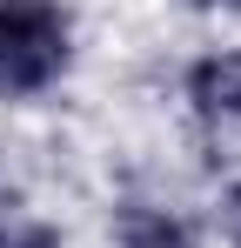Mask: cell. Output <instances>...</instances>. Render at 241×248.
<instances>
[{"mask_svg": "<svg viewBox=\"0 0 241 248\" xmlns=\"http://www.w3.org/2000/svg\"><path fill=\"white\" fill-rule=\"evenodd\" d=\"M74 67V20L60 0H0V94L34 101Z\"/></svg>", "mask_w": 241, "mask_h": 248, "instance_id": "1", "label": "cell"}, {"mask_svg": "<svg viewBox=\"0 0 241 248\" xmlns=\"http://www.w3.org/2000/svg\"><path fill=\"white\" fill-rule=\"evenodd\" d=\"M114 242L120 248H201L195 221L161 202H120L114 208Z\"/></svg>", "mask_w": 241, "mask_h": 248, "instance_id": "2", "label": "cell"}, {"mask_svg": "<svg viewBox=\"0 0 241 248\" xmlns=\"http://www.w3.org/2000/svg\"><path fill=\"white\" fill-rule=\"evenodd\" d=\"M188 101L214 121H241V54H201L188 67Z\"/></svg>", "mask_w": 241, "mask_h": 248, "instance_id": "3", "label": "cell"}, {"mask_svg": "<svg viewBox=\"0 0 241 248\" xmlns=\"http://www.w3.org/2000/svg\"><path fill=\"white\" fill-rule=\"evenodd\" d=\"M0 248H67V242H60V228H54V221L27 215V202L0 195Z\"/></svg>", "mask_w": 241, "mask_h": 248, "instance_id": "4", "label": "cell"}, {"mask_svg": "<svg viewBox=\"0 0 241 248\" xmlns=\"http://www.w3.org/2000/svg\"><path fill=\"white\" fill-rule=\"evenodd\" d=\"M221 235H228V242L241 248V181L228 188V195H221Z\"/></svg>", "mask_w": 241, "mask_h": 248, "instance_id": "5", "label": "cell"}, {"mask_svg": "<svg viewBox=\"0 0 241 248\" xmlns=\"http://www.w3.org/2000/svg\"><path fill=\"white\" fill-rule=\"evenodd\" d=\"M188 7H201V14H214V7H228V14H241V0H188Z\"/></svg>", "mask_w": 241, "mask_h": 248, "instance_id": "6", "label": "cell"}]
</instances>
